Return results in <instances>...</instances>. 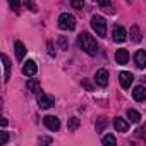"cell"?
<instances>
[{"instance_id": "6da1fadb", "label": "cell", "mask_w": 146, "mask_h": 146, "mask_svg": "<svg viewBox=\"0 0 146 146\" xmlns=\"http://www.w3.org/2000/svg\"><path fill=\"white\" fill-rule=\"evenodd\" d=\"M78 45L83 52H86L88 55L95 57L96 52H98V45H96V40L90 35V33H81L79 38H78Z\"/></svg>"}, {"instance_id": "7a4b0ae2", "label": "cell", "mask_w": 146, "mask_h": 146, "mask_svg": "<svg viewBox=\"0 0 146 146\" xmlns=\"http://www.w3.org/2000/svg\"><path fill=\"white\" fill-rule=\"evenodd\" d=\"M58 28L64 29V31H72V29L76 28V17L72 16V14H67V12L60 14V17H58Z\"/></svg>"}, {"instance_id": "3957f363", "label": "cell", "mask_w": 146, "mask_h": 146, "mask_svg": "<svg viewBox=\"0 0 146 146\" xmlns=\"http://www.w3.org/2000/svg\"><path fill=\"white\" fill-rule=\"evenodd\" d=\"M91 28L98 36H107V23L102 16H93L91 17Z\"/></svg>"}, {"instance_id": "277c9868", "label": "cell", "mask_w": 146, "mask_h": 146, "mask_svg": "<svg viewBox=\"0 0 146 146\" xmlns=\"http://www.w3.org/2000/svg\"><path fill=\"white\" fill-rule=\"evenodd\" d=\"M43 124L46 125V129H50V131H53V132H57V131L60 129V120H58L55 115H46V117H43Z\"/></svg>"}, {"instance_id": "5b68a950", "label": "cell", "mask_w": 146, "mask_h": 146, "mask_svg": "<svg viewBox=\"0 0 146 146\" xmlns=\"http://www.w3.org/2000/svg\"><path fill=\"white\" fill-rule=\"evenodd\" d=\"M95 81H96L98 86L105 88V86L108 84V70H107V69H98L96 74H95Z\"/></svg>"}, {"instance_id": "8992f818", "label": "cell", "mask_w": 146, "mask_h": 146, "mask_svg": "<svg viewBox=\"0 0 146 146\" xmlns=\"http://www.w3.org/2000/svg\"><path fill=\"white\" fill-rule=\"evenodd\" d=\"M112 38H113V41H117V43H124L125 38H127L125 28H124V26H115L113 31H112Z\"/></svg>"}, {"instance_id": "52a82bcc", "label": "cell", "mask_w": 146, "mask_h": 146, "mask_svg": "<svg viewBox=\"0 0 146 146\" xmlns=\"http://www.w3.org/2000/svg\"><path fill=\"white\" fill-rule=\"evenodd\" d=\"M132 74L129 70H124V72H120L119 74V83H120V86L124 88V90H127V88H131V84H132Z\"/></svg>"}, {"instance_id": "ba28073f", "label": "cell", "mask_w": 146, "mask_h": 146, "mask_svg": "<svg viewBox=\"0 0 146 146\" xmlns=\"http://www.w3.org/2000/svg\"><path fill=\"white\" fill-rule=\"evenodd\" d=\"M55 103V100H53V96H50V95H46V93H41L40 96H38V107L40 108H50L52 105Z\"/></svg>"}, {"instance_id": "9c48e42d", "label": "cell", "mask_w": 146, "mask_h": 146, "mask_svg": "<svg viewBox=\"0 0 146 146\" xmlns=\"http://www.w3.org/2000/svg\"><path fill=\"white\" fill-rule=\"evenodd\" d=\"M38 72V67H36V62L35 60H28L24 65H23V74L24 76H28V78H31V76H35Z\"/></svg>"}, {"instance_id": "30bf717a", "label": "cell", "mask_w": 146, "mask_h": 146, "mask_svg": "<svg viewBox=\"0 0 146 146\" xmlns=\"http://www.w3.org/2000/svg\"><path fill=\"white\" fill-rule=\"evenodd\" d=\"M134 64H136V67H139V69H144V67H146V52H144V50H137V52L134 53Z\"/></svg>"}, {"instance_id": "8fae6325", "label": "cell", "mask_w": 146, "mask_h": 146, "mask_svg": "<svg viewBox=\"0 0 146 146\" xmlns=\"http://www.w3.org/2000/svg\"><path fill=\"white\" fill-rule=\"evenodd\" d=\"M132 98L136 102H144L146 100V88L144 86H136L132 90Z\"/></svg>"}, {"instance_id": "7c38bea8", "label": "cell", "mask_w": 146, "mask_h": 146, "mask_svg": "<svg viewBox=\"0 0 146 146\" xmlns=\"http://www.w3.org/2000/svg\"><path fill=\"white\" fill-rule=\"evenodd\" d=\"M2 62H4V81L7 83L11 78V60L5 53H2Z\"/></svg>"}, {"instance_id": "4fadbf2b", "label": "cell", "mask_w": 146, "mask_h": 146, "mask_svg": "<svg viewBox=\"0 0 146 146\" xmlns=\"http://www.w3.org/2000/svg\"><path fill=\"white\" fill-rule=\"evenodd\" d=\"M113 127H115L119 132H127V131H129V124H127L122 117H117V119L113 120Z\"/></svg>"}, {"instance_id": "5bb4252c", "label": "cell", "mask_w": 146, "mask_h": 146, "mask_svg": "<svg viewBox=\"0 0 146 146\" xmlns=\"http://www.w3.org/2000/svg\"><path fill=\"white\" fill-rule=\"evenodd\" d=\"M14 50H16L17 60H23L24 55H26V46H24V43H23V41H16V43H14Z\"/></svg>"}, {"instance_id": "9a60e30c", "label": "cell", "mask_w": 146, "mask_h": 146, "mask_svg": "<svg viewBox=\"0 0 146 146\" xmlns=\"http://www.w3.org/2000/svg\"><path fill=\"white\" fill-rule=\"evenodd\" d=\"M115 60H117V64H127L129 62V52L127 50H117L115 52Z\"/></svg>"}, {"instance_id": "2e32d148", "label": "cell", "mask_w": 146, "mask_h": 146, "mask_svg": "<svg viewBox=\"0 0 146 146\" xmlns=\"http://www.w3.org/2000/svg\"><path fill=\"white\" fill-rule=\"evenodd\" d=\"M26 86H28V91H31V93H38L40 91V81L35 79V78H31Z\"/></svg>"}, {"instance_id": "e0dca14e", "label": "cell", "mask_w": 146, "mask_h": 146, "mask_svg": "<svg viewBox=\"0 0 146 146\" xmlns=\"http://www.w3.org/2000/svg\"><path fill=\"white\" fill-rule=\"evenodd\" d=\"M127 119L131 120V122H134V124H139L141 122V113L137 112V110H127Z\"/></svg>"}, {"instance_id": "ac0fdd59", "label": "cell", "mask_w": 146, "mask_h": 146, "mask_svg": "<svg viewBox=\"0 0 146 146\" xmlns=\"http://www.w3.org/2000/svg\"><path fill=\"white\" fill-rule=\"evenodd\" d=\"M131 40H132L134 43H137V41L141 40V31H139V28H137L136 24L131 28Z\"/></svg>"}, {"instance_id": "d6986e66", "label": "cell", "mask_w": 146, "mask_h": 146, "mask_svg": "<svg viewBox=\"0 0 146 146\" xmlns=\"http://www.w3.org/2000/svg\"><path fill=\"white\" fill-rule=\"evenodd\" d=\"M67 127H69V132H74V131L79 127V119H78V117H70Z\"/></svg>"}, {"instance_id": "ffe728a7", "label": "cell", "mask_w": 146, "mask_h": 146, "mask_svg": "<svg viewBox=\"0 0 146 146\" xmlns=\"http://www.w3.org/2000/svg\"><path fill=\"white\" fill-rule=\"evenodd\" d=\"M102 143H103L105 146H113V144L117 143V139H115V136H112V134H107V136H103Z\"/></svg>"}, {"instance_id": "44dd1931", "label": "cell", "mask_w": 146, "mask_h": 146, "mask_svg": "<svg viewBox=\"0 0 146 146\" xmlns=\"http://www.w3.org/2000/svg\"><path fill=\"white\" fill-rule=\"evenodd\" d=\"M105 125H107V119L105 117H100L98 122H96V132H102L105 129Z\"/></svg>"}, {"instance_id": "7402d4cb", "label": "cell", "mask_w": 146, "mask_h": 146, "mask_svg": "<svg viewBox=\"0 0 146 146\" xmlns=\"http://www.w3.org/2000/svg\"><path fill=\"white\" fill-rule=\"evenodd\" d=\"M70 5L74 7V9H83V5H84V0H70Z\"/></svg>"}, {"instance_id": "603a6c76", "label": "cell", "mask_w": 146, "mask_h": 146, "mask_svg": "<svg viewBox=\"0 0 146 146\" xmlns=\"http://www.w3.org/2000/svg\"><path fill=\"white\" fill-rule=\"evenodd\" d=\"M9 5H11L14 11H19V7H21V0H9Z\"/></svg>"}, {"instance_id": "cb8c5ba5", "label": "cell", "mask_w": 146, "mask_h": 146, "mask_svg": "<svg viewBox=\"0 0 146 146\" xmlns=\"http://www.w3.org/2000/svg\"><path fill=\"white\" fill-rule=\"evenodd\" d=\"M58 46H60V50H67V40H65V36L58 38Z\"/></svg>"}, {"instance_id": "d4e9b609", "label": "cell", "mask_w": 146, "mask_h": 146, "mask_svg": "<svg viewBox=\"0 0 146 146\" xmlns=\"http://www.w3.org/2000/svg\"><path fill=\"white\" fill-rule=\"evenodd\" d=\"M7 141H9V134L5 131H2V132H0V144H5Z\"/></svg>"}, {"instance_id": "484cf974", "label": "cell", "mask_w": 146, "mask_h": 146, "mask_svg": "<svg viewBox=\"0 0 146 146\" xmlns=\"http://www.w3.org/2000/svg\"><path fill=\"white\" fill-rule=\"evenodd\" d=\"M98 5L100 7H108L110 5V0H98Z\"/></svg>"}, {"instance_id": "4316f807", "label": "cell", "mask_w": 146, "mask_h": 146, "mask_svg": "<svg viewBox=\"0 0 146 146\" xmlns=\"http://www.w3.org/2000/svg\"><path fill=\"white\" fill-rule=\"evenodd\" d=\"M40 143H41V144H50V143H52V139H50V137H41V139H40Z\"/></svg>"}, {"instance_id": "83f0119b", "label": "cell", "mask_w": 146, "mask_h": 146, "mask_svg": "<svg viewBox=\"0 0 146 146\" xmlns=\"http://www.w3.org/2000/svg\"><path fill=\"white\" fill-rule=\"evenodd\" d=\"M48 50H50L48 53H50V55L53 57V55H55V52H53V45H52V43H48Z\"/></svg>"}, {"instance_id": "f1b7e54d", "label": "cell", "mask_w": 146, "mask_h": 146, "mask_svg": "<svg viewBox=\"0 0 146 146\" xmlns=\"http://www.w3.org/2000/svg\"><path fill=\"white\" fill-rule=\"evenodd\" d=\"M84 88H86L88 91H93V86H91L90 83H86V81H84Z\"/></svg>"}, {"instance_id": "f546056e", "label": "cell", "mask_w": 146, "mask_h": 146, "mask_svg": "<svg viewBox=\"0 0 146 146\" xmlns=\"http://www.w3.org/2000/svg\"><path fill=\"white\" fill-rule=\"evenodd\" d=\"M127 2H132V0H127Z\"/></svg>"}]
</instances>
